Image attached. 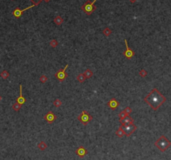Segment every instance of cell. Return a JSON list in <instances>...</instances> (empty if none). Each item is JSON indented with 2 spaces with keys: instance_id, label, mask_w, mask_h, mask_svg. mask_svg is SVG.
<instances>
[{
  "instance_id": "obj_1",
  "label": "cell",
  "mask_w": 171,
  "mask_h": 160,
  "mask_svg": "<svg viewBox=\"0 0 171 160\" xmlns=\"http://www.w3.org/2000/svg\"><path fill=\"white\" fill-rule=\"evenodd\" d=\"M166 98L162 95L157 88H153L151 91L144 97V101L147 104L149 105V107L153 109V111H157L163 104L165 102Z\"/></svg>"
},
{
  "instance_id": "obj_2",
  "label": "cell",
  "mask_w": 171,
  "mask_h": 160,
  "mask_svg": "<svg viewBox=\"0 0 171 160\" xmlns=\"http://www.w3.org/2000/svg\"><path fill=\"white\" fill-rule=\"evenodd\" d=\"M154 145L161 152H165L170 147L171 142L166 137L162 135V136L154 142Z\"/></svg>"
},
{
  "instance_id": "obj_3",
  "label": "cell",
  "mask_w": 171,
  "mask_h": 160,
  "mask_svg": "<svg viewBox=\"0 0 171 160\" xmlns=\"http://www.w3.org/2000/svg\"><path fill=\"white\" fill-rule=\"evenodd\" d=\"M96 2V0H93L92 2L86 1V3L81 6V9L87 14V15H91L95 10H96V7L94 6V3Z\"/></svg>"
},
{
  "instance_id": "obj_4",
  "label": "cell",
  "mask_w": 171,
  "mask_h": 160,
  "mask_svg": "<svg viewBox=\"0 0 171 160\" xmlns=\"http://www.w3.org/2000/svg\"><path fill=\"white\" fill-rule=\"evenodd\" d=\"M77 119H78L83 125L86 126L92 120V116L88 112H86V111H83V112L78 116Z\"/></svg>"
},
{
  "instance_id": "obj_5",
  "label": "cell",
  "mask_w": 171,
  "mask_h": 160,
  "mask_svg": "<svg viewBox=\"0 0 171 160\" xmlns=\"http://www.w3.org/2000/svg\"><path fill=\"white\" fill-rule=\"evenodd\" d=\"M121 127L124 131L125 136L127 137H130L137 130V126H135L134 124H132V125H122Z\"/></svg>"
},
{
  "instance_id": "obj_6",
  "label": "cell",
  "mask_w": 171,
  "mask_h": 160,
  "mask_svg": "<svg viewBox=\"0 0 171 160\" xmlns=\"http://www.w3.org/2000/svg\"><path fill=\"white\" fill-rule=\"evenodd\" d=\"M67 67H68V64H66V65L64 67L63 70H60V71H57L56 74H55V76H56L60 81H63L67 77V74H66V69H67Z\"/></svg>"
},
{
  "instance_id": "obj_7",
  "label": "cell",
  "mask_w": 171,
  "mask_h": 160,
  "mask_svg": "<svg viewBox=\"0 0 171 160\" xmlns=\"http://www.w3.org/2000/svg\"><path fill=\"white\" fill-rule=\"evenodd\" d=\"M124 41H125V45H126V50L123 52V55H124L125 57L127 58V59H131V58H132L133 56L134 55L135 52H134L133 50H132L128 47V41H127V39H124Z\"/></svg>"
},
{
  "instance_id": "obj_8",
  "label": "cell",
  "mask_w": 171,
  "mask_h": 160,
  "mask_svg": "<svg viewBox=\"0 0 171 160\" xmlns=\"http://www.w3.org/2000/svg\"><path fill=\"white\" fill-rule=\"evenodd\" d=\"M44 118H45V120L48 122V123H52L53 122L56 121L57 117L54 112L50 111V112H48L46 114H45V116H44Z\"/></svg>"
},
{
  "instance_id": "obj_9",
  "label": "cell",
  "mask_w": 171,
  "mask_h": 160,
  "mask_svg": "<svg viewBox=\"0 0 171 160\" xmlns=\"http://www.w3.org/2000/svg\"><path fill=\"white\" fill-rule=\"evenodd\" d=\"M33 7H35V5L33 4V5H31V6L28 7V8L24 9H19V8H17V9H15L14 10V12H13V14H14V16L15 17V18H20V17H21V15L23 14V13H24V11H26V10H28V9L33 8Z\"/></svg>"
},
{
  "instance_id": "obj_10",
  "label": "cell",
  "mask_w": 171,
  "mask_h": 160,
  "mask_svg": "<svg viewBox=\"0 0 171 160\" xmlns=\"http://www.w3.org/2000/svg\"><path fill=\"white\" fill-rule=\"evenodd\" d=\"M76 154L80 158H83L87 154V150L83 146H80L76 151Z\"/></svg>"
},
{
  "instance_id": "obj_11",
  "label": "cell",
  "mask_w": 171,
  "mask_h": 160,
  "mask_svg": "<svg viewBox=\"0 0 171 160\" xmlns=\"http://www.w3.org/2000/svg\"><path fill=\"white\" fill-rule=\"evenodd\" d=\"M118 105H119V102L115 98H112L107 102V106L109 107L112 110H115V109H117V107H118Z\"/></svg>"
},
{
  "instance_id": "obj_12",
  "label": "cell",
  "mask_w": 171,
  "mask_h": 160,
  "mask_svg": "<svg viewBox=\"0 0 171 160\" xmlns=\"http://www.w3.org/2000/svg\"><path fill=\"white\" fill-rule=\"evenodd\" d=\"M16 101H17V102L19 103L20 105L24 104V103H25V101H26L25 98H24V97H23V93H22V85H20V86H19V97L18 98H17Z\"/></svg>"
},
{
  "instance_id": "obj_13",
  "label": "cell",
  "mask_w": 171,
  "mask_h": 160,
  "mask_svg": "<svg viewBox=\"0 0 171 160\" xmlns=\"http://www.w3.org/2000/svg\"><path fill=\"white\" fill-rule=\"evenodd\" d=\"M120 122H121L122 125H132V124H133L134 121H133V119L131 117V116H127L124 119H123Z\"/></svg>"
},
{
  "instance_id": "obj_14",
  "label": "cell",
  "mask_w": 171,
  "mask_h": 160,
  "mask_svg": "<svg viewBox=\"0 0 171 160\" xmlns=\"http://www.w3.org/2000/svg\"><path fill=\"white\" fill-rule=\"evenodd\" d=\"M54 22H55V24H56V25H60V24H63L64 19H63V18H62V17L56 16V18H54Z\"/></svg>"
},
{
  "instance_id": "obj_15",
  "label": "cell",
  "mask_w": 171,
  "mask_h": 160,
  "mask_svg": "<svg viewBox=\"0 0 171 160\" xmlns=\"http://www.w3.org/2000/svg\"><path fill=\"white\" fill-rule=\"evenodd\" d=\"M86 76L84 75V73H81V74H79L78 76H76V80L77 81H79L80 83H83V82L86 80Z\"/></svg>"
},
{
  "instance_id": "obj_16",
  "label": "cell",
  "mask_w": 171,
  "mask_h": 160,
  "mask_svg": "<svg viewBox=\"0 0 171 160\" xmlns=\"http://www.w3.org/2000/svg\"><path fill=\"white\" fill-rule=\"evenodd\" d=\"M0 76H1V78L3 79V80H7V79L9 78V71H6V70L3 71L1 73H0Z\"/></svg>"
},
{
  "instance_id": "obj_17",
  "label": "cell",
  "mask_w": 171,
  "mask_h": 160,
  "mask_svg": "<svg viewBox=\"0 0 171 160\" xmlns=\"http://www.w3.org/2000/svg\"><path fill=\"white\" fill-rule=\"evenodd\" d=\"M116 135H117V136L118 137H123L125 135L124 131H123V128H122L121 127H118V129L117 130V132H116Z\"/></svg>"
},
{
  "instance_id": "obj_18",
  "label": "cell",
  "mask_w": 171,
  "mask_h": 160,
  "mask_svg": "<svg viewBox=\"0 0 171 160\" xmlns=\"http://www.w3.org/2000/svg\"><path fill=\"white\" fill-rule=\"evenodd\" d=\"M38 148H39V150H42V151H44V150H45L46 149V148H47V144L45 143L44 141H41L40 142H39V144H38Z\"/></svg>"
},
{
  "instance_id": "obj_19",
  "label": "cell",
  "mask_w": 171,
  "mask_h": 160,
  "mask_svg": "<svg viewBox=\"0 0 171 160\" xmlns=\"http://www.w3.org/2000/svg\"><path fill=\"white\" fill-rule=\"evenodd\" d=\"M84 75H85L86 78L89 79V78H91V77L93 76V72H92V71H91L90 69H86L85 71V72H84Z\"/></svg>"
},
{
  "instance_id": "obj_20",
  "label": "cell",
  "mask_w": 171,
  "mask_h": 160,
  "mask_svg": "<svg viewBox=\"0 0 171 160\" xmlns=\"http://www.w3.org/2000/svg\"><path fill=\"white\" fill-rule=\"evenodd\" d=\"M102 34H103V35H105V36H107V37L110 36V35H111V34H112L111 29H110V28H108V27L105 28V29H103V31H102Z\"/></svg>"
},
{
  "instance_id": "obj_21",
  "label": "cell",
  "mask_w": 171,
  "mask_h": 160,
  "mask_svg": "<svg viewBox=\"0 0 171 160\" xmlns=\"http://www.w3.org/2000/svg\"><path fill=\"white\" fill-rule=\"evenodd\" d=\"M21 106H22V105H20L19 103L17 102V101H16V102L13 104L12 107H13V109H14L15 112H19V109L21 108Z\"/></svg>"
},
{
  "instance_id": "obj_22",
  "label": "cell",
  "mask_w": 171,
  "mask_h": 160,
  "mask_svg": "<svg viewBox=\"0 0 171 160\" xmlns=\"http://www.w3.org/2000/svg\"><path fill=\"white\" fill-rule=\"evenodd\" d=\"M53 105L56 107H60L62 105V101L60 99H56L54 101V102H53Z\"/></svg>"
},
{
  "instance_id": "obj_23",
  "label": "cell",
  "mask_w": 171,
  "mask_h": 160,
  "mask_svg": "<svg viewBox=\"0 0 171 160\" xmlns=\"http://www.w3.org/2000/svg\"><path fill=\"white\" fill-rule=\"evenodd\" d=\"M58 41L56 40V39H52V40H50V47H53V48H56V47H57V45H58Z\"/></svg>"
},
{
  "instance_id": "obj_24",
  "label": "cell",
  "mask_w": 171,
  "mask_h": 160,
  "mask_svg": "<svg viewBox=\"0 0 171 160\" xmlns=\"http://www.w3.org/2000/svg\"><path fill=\"white\" fill-rule=\"evenodd\" d=\"M127 116H128V115L125 113L124 111H123V112H121L120 113L118 114V117H119V119H120V121H122V120H123V119H124V118L126 117Z\"/></svg>"
},
{
  "instance_id": "obj_25",
  "label": "cell",
  "mask_w": 171,
  "mask_h": 160,
  "mask_svg": "<svg viewBox=\"0 0 171 160\" xmlns=\"http://www.w3.org/2000/svg\"><path fill=\"white\" fill-rule=\"evenodd\" d=\"M47 80H48V78H47V76L45 75H42V76L39 77V80H40L41 83H45L47 81Z\"/></svg>"
},
{
  "instance_id": "obj_26",
  "label": "cell",
  "mask_w": 171,
  "mask_h": 160,
  "mask_svg": "<svg viewBox=\"0 0 171 160\" xmlns=\"http://www.w3.org/2000/svg\"><path fill=\"white\" fill-rule=\"evenodd\" d=\"M147 74H148L147 71H145L144 69H142L141 71H139V76L141 77H145L146 76H147Z\"/></svg>"
},
{
  "instance_id": "obj_27",
  "label": "cell",
  "mask_w": 171,
  "mask_h": 160,
  "mask_svg": "<svg viewBox=\"0 0 171 160\" xmlns=\"http://www.w3.org/2000/svg\"><path fill=\"white\" fill-rule=\"evenodd\" d=\"M42 1H43V0H30V2H32V3H33V4L35 5V6L39 5Z\"/></svg>"
},
{
  "instance_id": "obj_28",
  "label": "cell",
  "mask_w": 171,
  "mask_h": 160,
  "mask_svg": "<svg viewBox=\"0 0 171 160\" xmlns=\"http://www.w3.org/2000/svg\"><path fill=\"white\" fill-rule=\"evenodd\" d=\"M123 111H124V112H125V113L128 114V115H129V114L131 113V112H132V109H131V107H127L126 108H125Z\"/></svg>"
},
{
  "instance_id": "obj_29",
  "label": "cell",
  "mask_w": 171,
  "mask_h": 160,
  "mask_svg": "<svg viewBox=\"0 0 171 160\" xmlns=\"http://www.w3.org/2000/svg\"><path fill=\"white\" fill-rule=\"evenodd\" d=\"M129 1H130L131 3H135V2L137 1V0H129Z\"/></svg>"
},
{
  "instance_id": "obj_30",
  "label": "cell",
  "mask_w": 171,
  "mask_h": 160,
  "mask_svg": "<svg viewBox=\"0 0 171 160\" xmlns=\"http://www.w3.org/2000/svg\"><path fill=\"white\" fill-rule=\"evenodd\" d=\"M43 1L46 2V3H49V2H50V0H43Z\"/></svg>"
},
{
  "instance_id": "obj_31",
  "label": "cell",
  "mask_w": 171,
  "mask_h": 160,
  "mask_svg": "<svg viewBox=\"0 0 171 160\" xmlns=\"http://www.w3.org/2000/svg\"><path fill=\"white\" fill-rule=\"evenodd\" d=\"M2 100V97H1V95H0V101Z\"/></svg>"
}]
</instances>
